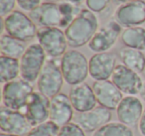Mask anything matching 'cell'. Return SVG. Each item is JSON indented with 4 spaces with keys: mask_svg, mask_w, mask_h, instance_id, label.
<instances>
[{
    "mask_svg": "<svg viewBox=\"0 0 145 136\" xmlns=\"http://www.w3.org/2000/svg\"><path fill=\"white\" fill-rule=\"evenodd\" d=\"M99 30V20L93 12L82 9L74 21L65 30L68 45L72 48H81L89 45Z\"/></svg>",
    "mask_w": 145,
    "mask_h": 136,
    "instance_id": "cell-1",
    "label": "cell"
},
{
    "mask_svg": "<svg viewBox=\"0 0 145 136\" xmlns=\"http://www.w3.org/2000/svg\"><path fill=\"white\" fill-rule=\"evenodd\" d=\"M20 112L24 114L32 127L40 125L50 119V99L39 90L34 92Z\"/></svg>",
    "mask_w": 145,
    "mask_h": 136,
    "instance_id": "cell-8",
    "label": "cell"
},
{
    "mask_svg": "<svg viewBox=\"0 0 145 136\" xmlns=\"http://www.w3.org/2000/svg\"><path fill=\"white\" fill-rule=\"evenodd\" d=\"M29 17L38 26L58 27L62 24V12L60 4L53 2L41 3L38 7L29 13Z\"/></svg>",
    "mask_w": 145,
    "mask_h": 136,
    "instance_id": "cell-16",
    "label": "cell"
},
{
    "mask_svg": "<svg viewBox=\"0 0 145 136\" xmlns=\"http://www.w3.org/2000/svg\"><path fill=\"white\" fill-rule=\"evenodd\" d=\"M91 88L99 105L109 110H116L118 104L122 100L123 95L122 92L111 80L95 82Z\"/></svg>",
    "mask_w": 145,
    "mask_h": 136,
    "instance_id": "cell-17",
    "label": "cell"
},
{
    "mask_svg": "<svg viewBox=\"0 0 145 136\" xmlns=\"http://www.w3.org/2000/svg\"><path fill=\"white\" fill-rule=\"evenodd\" d=\"M116 67V57L111 53H95L89 61V76L95 82L108 80Z\"/></svg>",
    "mask_w": 145,
    "mask_h": 136,
    "instance_id": "cell-14",
    "label": "cell"
},
{
    "mask_svg": "<svg viewBox=\"0 0 145 136\" xmlns=\"http://www.w3.org/2000/svg\"><path fill=\"white\" fill-rule=\"evenodd\" d=\"M140 97L143 99V101H145V82L143 84V86H142V90L140 92Z\"/></svg>",
    "mask_w": 145,
    "mask_h": 136,
    "instance_id": "cell-34",
    "label": "cell"
},
{
    "mask_svg": "<svg viewBox=\"0 0 145 136\" xmlns=\"http://www.w3.org/2000/svg\"><path fill=\"white\" fill-rule=\"evenodd\" d=\"M25 42L15 39L8 34H3L0 39V50L2 56L19 59L26 51Z\"/></svg>",
    "mask_w": 145,
    "mask_h": 136,
    "instance_id": "cell-21",
    "label": "cell"
},
{
    "mask_svg": "<svg viewBox=\"0 0 145 136\" xmlns=\"http://www.w3.org/2000/svg\"><path fill=\"white\" fill-rule=\"evenodd\" d=\"M75 109L69 95L60 92L50 99V120L60 127L70 123L74 118Z\"/></svg>",
    "mask_w": 145,
    "mask_h": 136,
    "instance_id": "cell-19",
    "label": "cell"
},
{
    "mask_svg": "<svg viewBox=\"0 0 145 136\" xmlns=\"http://www.w3.org/2000/svg\"><path fill=\"white\" fill-rule=\"evenodd\" d=\"M17 0H0V15L5 17L13 12Z\"/></svg>",
    "mask_w": 145,
    "mask_h": 136,
    "instance_id": "cell-29",
    "label": "cell"
},
{
    "mask_svg": "<svg viewBox=\"0 0 145 136\" xmlns=\"http://www.w3.org/2000/svg\"><path fill=\"white\" fill-rule=\"evenodd\" d=\"M91 136H134V132L120 122H109L93 132Z\"/></svg>",
    "mask_w": 145,
    "mask_h": 136,
    "instance_id": "cell-24",
    "label": "cell"
},
{
    "mask_svg": "<svg viewBox=\"0 0 145 136\" xmlns=\"http://www.w3.org/2000/svg\"><path fill=\"white\" fill-rule=\"evenodd\" d=\"M2 22L7 34L22 42H29L37 37V25L21 11L14 10L7 15Z\"/></svg>",
    "mask_w": 145,
    "mask_h": 136,
    "instance_id": "cell-3",
    "label": "cell"
},
{
    "mask_svg": "<svg viewBox=\"0 0 145 136\" xmlns=\"http://www.w3.org/2000/svg\"><path fill=\"white\" fill-rule=\"evenodd\" d=\"M138 130L141 135L145 136V107H144V110H143L142 116H141V118H140V121H139V123H138Z\"/></svg>",
    "mask_w": 145,
    "mask_h": 136,
    "instance_id": "cell-31",
    "label": "cell"
},
{
    "mask_svg": "<svg viewBox=\"0 0 145 136\" xmlns=\"http://www.w3.org/2000/svg\"><path fill=\"white\" fill-rule=\"evenodd\" d=\"M110 0H86L89 10L93 13H101L108 6Z\"/></svg>",
    "mask_w": 145,
    "mask_h": 136,
    "instance_id": "cell-28",
    "label": "cell"
},
{
    "mask_svg": "<svg viewBox=\"0 0 145 136\" xmlns=\"http://www.w3.org/2000/svg\"><path fill=\"white\" fill-rule=\"evenodd\" d=\"M46 56L44 49L39 43H34L27 47L20 58L21 78L31 84L36 82L45 66Z\"/></svg>",
    "mask_w": 145,
    "mask_h": 136,
    "instance_id": "cell-5",
    "label": "cell"
},
{
    "mask_svg": "<svg viewBox=\"0 0 145 136\" xmlns=\"http://www.w3.org/2000/svg\"><path fill=\"white\" fill-rule=\"evenodd\" d=\"M58 136H86V132L78 123L70 122L60 128Z\"/></svg>",
    "mask_w": 145,
    "mask_h": 136,
    "instance_id": "cell-27",
    "label": "cell"
},
{
    "mask_svg": "<svg viewBox=\"0 0 145 136\" xmlns=\"http://www.w3.org/2000/svg\"><path fill=\"white\" fill-rule=\"evenodd\" d=\"M61 70L65 82L72 86L84 82L89 75L87 58L77 50H70L65 53L61 59Z\"/></svg>",
    "mask_w": 145,
    "mask_h": 136,
    "instance_id": "cell-2",
    "label": "cell"
},
{
    "mask_svg": "<svg viewBox=\"0 0 145 136\" xmlns=\"http://www.w3.org/2000/svg\"><path fill=\"white\" fill-rule=\"evenodd\" d=\"M114 4L116 5H122V4H125V3H128V2H131V1H134V0H111Z\"/></svg>",
    "mask_w": 145,
    "mask_h": 136,
    "instance_id": "cell-32",
    "label": "cell"
},
{
    "mask_svg": "<svg viewBox=\"0 0 145 136\" xmlns=\"http://www.w3.org/2000/svg\"><path fill=\"white\" fill-rule=\"evenodd\" d=\"M111 82L126 95L139 94L143 86L142 78L138 73L130 70L122 64L116 65L111 76Z\"/></svg>",
    "mask_w": 145,
    "mask_h": 136,
    "instance_id": "cell-9",
    "label": "cell"
},
{
    "mask_svg": "<svg viewBox=\"0 0 145 136\" xmlns=\"http://www.w3.org/2000/svg\"><path fill=\"white\" fill-rule=\"evenodd\" d=\"M143 107L142 101L135 95H126L122 98L116 108V116L119 122L124 125L133 128L138 126L142 116Z\"/></svg>",
    "mask_w": 145,
    "mask_h": 136,
    "instance_id": "cell-13",
    "label": "cell"
},
{
    "mask_svg": "<svg viewBox=\"0 0 145 136\" xmlns=\"http://www.w3.org/2000/svg\"><path fill=\"white\" fill-rule=\"evenodd\" d=\"M114 20L125 28L137 27L145 23V2L134 0L118 6L114 12Z\"/></svg>",
    "mask_w": 145,
    "mask_h": 136,
    "instance_id": "cell-11",
    "label": "cell"
},
{
    "mask_svg": "<svg viewBox=\"0 0 145 136\" xmlns=\"http://www.w3.org/2000/svg\"><path fill=\"white\" fill-rule=\"evenodd\" d=\"M60 128L58 124L49 120L33 127L26 136H58Z\"/></svg>",
    "mask_w": 145,
    "mask_h": 136,
    "instance_id": "cell-25",
    "label": "cell"
},
{
    "mask_svg": "<svg viewBox=\"0 0 145 136\" xmlns=\"http://www.w3.org/2000/svg\"><path fill=\"white\" fill-rule=\"evenodd\" d=\"M64 80L61 70V61L50 59L46 61L44 68L37 80V88L44 95L52 98L60 94Z\"/></svg>",
    "mask_w": 145,
    "mask_h": 136,
    "instance_id": "cell-4",
    "label": "cell"
},
{
    "mask_svg": "<svg viewBox=\"0 0 145 136\" xmlns=\"http://www.w3.org/2000/svg\"><path fill=\"white\" fill-rule=\"evenodd\" d=\"M121 26L115 20L109 21L99 28L89 43V48L95 53H105L110 50L121 35Z\"/></svg>",
    "mask_w": 145,
    "mask_h": 136,
    "instance_id": "cell-12",
    "label": "cell"
},
{
    "mask_svg": "<svg viewBox=\"0 0 145 136\" xmlns=\"http://www.w3.org/2000/svg\"><path fill=\"white\" fill-rule=\"evenodd\" d=\"M34 92L31 82L23 78H17L4 84L2 88V103L10 109L21 111Z\"/></svg>",
    "mask_w": 145,
    "mask_h": 136,
    "instance_id": "cell-6",
    "label": "cell"
},
{
    "mask_svg": "<svg viewBox=\"0 0 145 136\" xmlns=\"http://www.w3.org/2000/svg\"><path fill=\"white\" fill-rule=\"evenodd\" d=\"M119 59L122 62V65L130 70L138 74L144 72L145 56L141 51L124 47L119 51Z\"/></svg>",
    "mask_w": 145,
    "mask_h": 136,
    "instance_id": "cell-20",
    "label": "cell"
},
{
    "mask_svg": "<svg viewBox=\"0 0 145 136\" xmlns=\"http://www.w3.org/2000/svg\"><path fill=\"white\" fill-rule=\"evenodd\" d=\"M84 0H66V2H69L71 3V4L75 5V6H78V5H80L82 2H83Z\"/></svg>",
    "mask_w": 145,
    "mask_h": 136,
    "instance_id": "cell-33",
    "label": "cell"
},
{
    "mask_svg": "<svg viewBox=\"0 0 145 136\" xmlns=\"http://www.w3.org/2000/svg\"><path fill=\"white\" fill-rule=\"evenodd\" d=\"M41 0H17V4L22 10L31 12L40 5Z\"/></svg>",
    "mask_w": 145,
    "mask_h": 136,
    "instance_id": "cell-30",
    "label": "cell"
},
{
    "mask_svg": "<svg viewBox=\"0 0 145 136\" xmlns=\"http://www.w3.org/2000/svg\"><path fill=\"white\" fill-rule=\"evenodd\" d=\"M72 105L79 113L87 112L97 107V100L91 86L86 82L72 86L69 92Z\"/></svg>",
    "mask_w": 145,
    "mask_h": 136,
    "instance_id": "cell-18",
    "label": "cell"
},
{
    "mask_svg": "<svg viewBox=\"0 0 145 136\" xmlns=\"http://www.w3.org/2000/svg\"><path fill=\"white\" fill-rule=\"evenodd\" d=\"M20 75V60L10 57H0V82L7 84L17 80Z\"/></svg>",
    "mask_w": 145,
    "mask_h": 136,
    "instance_id": "cell-23",
    "label": "cell"
},
{
    "mask_svg": "<svg viewBox=\"0 0 145 136\" xmlns=\"http://www.w3.org/2000/svg\"><path fill=\"white\" fill-rule=\"evenodd\" d=\"M143 73H144V76H145V69H144V72H143Z\"/></svg>",
    "mask_w": 145,
    "mask_h": 136,
    "instance_id": "cell-37",
    "label": "cell"
},
{
    "mask_svg": "<svg viewBox=\"0 0 145 136\" xmlns=\"http://www.w3.org/2000/svg\"><path fill=\"white\" fill-rule=\"evenodd\" d=\"M111 118H112L111 110L103 106H97L89 111L78 113L75 120L76 123L79 124L85 132L93 133L103 125L109 123Z\"/></svg>",
    "mask_w": 145,
    "mask_h": 136,
    "instance_id": "cell-15",
    "label": "cell"
},
{
    "mask_svg": "<svg viewBox=\"0 0 145 136\" xmlns=\"http://www.w3.org/2000/svg\"><path fill=\"white\" fill-rule=\"evenodd\" d=\"M121 41L125 47L145 51V29L139 26L126 28L121 33Z\"/></svg>",
    "mask_w": 145,
    "mask_h": 136,
    "instance_id": "cell-22",
    "label": "cell"
},
{
    "mask_svg": "<svg viewBox=\"0 0 145 136\" xmlns=\"http://www.w3.org/2000/svg\"><path fill=\"white\" fill-rule=\"evenodd\" d=\"M0 136H20V135H15V134H8V133H3V132H1Z\"/></svg>",
    "mask_w": 145,
    "mask_h": 136,
    "instance_id": "cell-35",
    "label": "cell"
},
{
    "mask_svg": "<svg viewBox=\"0 0 145 136\" xmlns=\"http://www.w3.org/2000/svg\"><path fill=\"white\" fill-rule=\"evenodd\" d=\"M60 9L62 12V24L60 26L61 28L67 29L69 27V25L74 21V19L77 17V15L81 12L78 6L71 4L69 2H63L60 3Z\"/></svg>",
    "mask_w": 145,
    "mask_h": 136,
    "instance_id": "cell-26",
    "label": "cell"
},
{
    "mask_svg": "<svg viewBox=\"0 0 145 136\" xmlns=\"http://www.w3.org/2000/svg\"><path fill=\"white\" fill-rule=\"evenodd\" d=\"M37 40L51 59L63 57L69 46L66 35L58 27L40 28L37 32Z\"/></svg>",
    "mask_w": 145,
    "mask_h": 136,
    "instance_id": "cell-7",
    "label": "cell"
},
{
    "mask_svg": "<svg viewBox=\"0 0 145 136\" xmlns=\"http://www.w3.org/2000/svg\"><path fill=\"white\" fill-rule=\"evenodd\" d=\"M57 1H59V0H46V2H53V3L57 2Z\"/></svg>",
    "mask_w": 145,
    "mask_h": 136,
    "instance_id": "cell-36",
    "label": "cell"
},
{
    "mask_svg": "<svg viewBox=\"0 0 145 136\" xmlns=\"http://www.w3.org/2000/svg\"><path fill=\"white\" fill-rule=\"evenodd\" d=\"M27 118L18 110H13L2 105L0 108V129L3 133L27 135L32 129Z\"/></svg>",
    "mask_w": 145,
    "mask_h": 136,
    "instance_id": "cell-10",
    "label": "cell"
}]
</instances>
